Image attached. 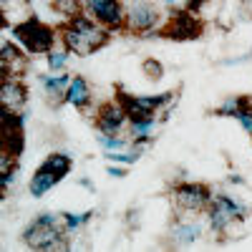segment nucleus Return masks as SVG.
Wrapping results in <instances>:
<instances>
[{"instance_id":"obj_2","label":"nucleus","mask_w":252,"mask_h":252,"mask_svg":"<svg viewBox=\"0 0 252 252\" xmlns=\"http://www.w3.org/2000/svg\"><path fill=\"white\" fill-rule=\"evenodd\" d=\"M68 229L63 224V215L56 212H43L38 215L26 229L20 240L28 250H43V252H53V250H68Z\"/></svg>"},{"instance_id":"obj_14","label":"nucleus","mask_w":252,"mask_h":252,"mask_svg":"<svg viewBox=\"0 0 252 252\" xmlns=\"http://www.w3.org/2000/svg\"><path fill=\"white\" fill-rule=\"evenodd\" d=\"M71 73H66V71H58V73H40L38 76V81H40V86H43V91H46V96L51 98V101H66V91H68V83H71Z\"/></svg>"},{"instance_id":"obj_8","label":"nucleus","mask_w":252,"mask_h":252,"mask_svg":"<svg viewBox=\"0 0 252 252\" xmlns=\"http://www.w3.org/2000/svg\"><path fill=\"white\" fill-rule=\"evenodd\" d=\"M86 13L114 33H126V3L124 0H86Z\"/></svg>"},{"instance_id":"obj_5","label":"nucleus","mask_w":252,"mask_h":252,"mask_svg":"<svg viewBox=\"0 0 252 252\" xmlns=\"http://www.w3.org/2000/svg\"><path fill=\"white\" fill-rule=\"evenodd\" d=\"M250 215V207L229 194H212V202L207 207V220L209 227L215 229L217 235H224L235 222L245 220Z\"/></svg>"},{"instance_id":"obj_29","label":"nucleus","mask_w":252,"mask_h":252,"mask_svg":"<svg viewBox=\"0 0 252 252\" xmlns=\"http://www.w3.org/2000/svg\"><path fill=\"white\" fill-rule=\"evenodd\" d=\"M240 8H242V15L252 20V0H242V3H240Z\"/></svg>"},{"instance_id":"obj_28","label":"nucleus","mask_w":252,"mask_h":252,"mask_svg":"<svg viewBox=\"0 0 252 252\" xmlns=\"http://www.w3.org/2000/svg\"><path fill=\"white\" fill-rule=\"evenodd\" d=\"M207 3H209V0H187V8H189V10H194V13H199Z\"/></svg>"},{"instance_id":"obj_7","label":"nucleus","mask_w":252,"mask_h":252,"mask_svg":"<svg viewBox=\"0 0 252 252\" xmlns=\"http://www.w3.org/2000/svg\"><path fill=\"white\" fill-rule=\"evenodd\" d=\"M202 31H204V26H202L199 15L189 8H179L166 15L159 35L172 38V40H194L202 35Z\"/></svg>"},{"instance_id":"obj_23","label":"nucleus","mask_w":252,"mask_h":252,"mask_svg":"<svg viewBox=\"0 0 252 252\" xmlns=\"http://www.w3.org/2000/svg\"><path fill=\"white\" fill-rule=\"evenodd\" d=\"M61 215H63V224H66L68 232H78V229L83 224H89L91 217H94L91 209H89V212H81V215H76V212H61Z\"/></svg>"},{"instance_id":"obj_1","label":"nucleus","mask_w":252,"mask_h":252,"mask_svg":"<svg viewBox=\"0 0 252 252\" xmlns=\"http://www.w3.org/2000/svg\"><path fill=\"white\" fill-rule=\"evenodd\" d=\"M114 31L106 26H101L98 20H94L89 13H81L73 20H63L58 26V40L63 48H68L71 56H91L101 51L103 46H109Z\"/></svg>"},{"instance_id":"obj_10","label":"nucleus","mask_w":252,"mask_h":252,"mask_svg":"<svg viewBox=\"0 0 252 252\" xmlns=\"http://www.w3.org/2000/svg\"><path fill=\"white\" fill-rule=\"evenodd\" d=\"M0 144H3V149L20 157V152H23V119H20V111L3 109V136H0Z\"/></svg>"},{"instance_id":"obj_22","label":"nucleus","mask_w":252,"mask_h":252,"mask_svg":"<svg viewBox=\"0 0 252 252\" xmlns=\"http://www.w3.org/2000/svg\"><path fill=\"white\" fill-rule=\"evenodd\" d=\"M68 48H51L48 53H46V63H48V71H53V73H58V71H63L66 68V63H68Z\"/></svg>"},{"instance_id":"obj_6","label":"nucleus","mask_w":252,"mask_h":252,"mask_svg":"<svg viewBox=\"0 0 252 252\" xmlns=\"http://www.w3.org/2000/svg\"><path fill=\"white\" fill-rule=\"evenodd\" d=\"M172 204L179 212H207L209 202H212V189L202 182H179L169 189Z\"/></svg>"},{"instance_id":"obj_17","label":"nucleus","mask_w":252,"mask_h":252,"mask_svg":"<svg viewBox=\"0 0 252 252\" xmlns=\"http://www.w3.org/2000/svg\"><path fill=\"white\" fill-rule=\"evenodd\" d=\"M154 126H157V116H154V119L129 121V139H131V144H136V146H146V144L152 141Z\"/></svg>"},{"instance_id":"obj_18","label":"nucleus","mask_w":252,"mask_h":252,"mask_svg":"<svg viewBox=\"0 0 252 252\" xmlns=\"http://www.w3.org/2000/svg\"><path fill=\"white\" fill-rule=\"evenodd\" d=\"M250 103H252L250 96H229V98H224L220 106L215 109V114L217 116H232V119H237V114L245 111Z\"/></svg>"},{"instance_id":"obj_9","label":"nucleus","mask_w":252,"mask_h":252,"mask_svg":"<svg viewBox=\"0 0 252 252\" xmlns=\"http://www.w3.org/2000/svg\"><path fill=\"white\" fill-rule=\"evenodd\" d=\"M96 129L98 134H111V136L124 134V129H129V114H126L119 98H111L96 109Z\"/></svg>"},{"instance_id":"obj_13","label":"nucleus","mask_w":252,"mask_h":252,"mask_svg":"<svg viewBox=\"0 0 252 252\" xmlns=\"http://www.w3.org/2000/svg\"><path fill=\"white\" fill-rule=\"evenodd\" d=\"M66 103H71L73 109L78 111H86L91 103H94V91H91V83L83 78V76H73L68 83V91H66Z\"/></svg>"},{"instance_id":"obj_26","label":"nucleus","mask_w":252,"mask_h":252,"mask_svg":"<svg viewBox=\"0 0 252 252\" xmlns=\"http://www.w3.org/2000/svg\"><path fill=\"white\" fill-rule=\"evenodd\" d=\"M157 3L161 5V8H166V10H179V8H187V0H157Z\"/></svg>"},{"instance_id":"obj_3","label":"nucleus","mask_w":252,"mask_h":252,"mask_svg":"<svg viewBox=\"0 0 252 252\" xmlns=\"http://www.w3.org/2000/svg\"><path fill=\"white\" fill-rule=\"evenodd\" d=\"M13 38L26 48L31 56H46L51 48H56L58 40V28L43 23L38 18H26L13 26Z\"/></svg>"},{"instance_id":"obj_16","label":"nucleus","mask_w":252,"mask_h":252,"mask_svg":"<svg viewBox=\"0 0 252 252\" xmlns=\"http://www.w3.org/2000/svg\"><path fill=\"white\" fill-rule=\"evenodd\" d=\"M58 182H61V177H58L56 172H51L46 164H40L38 169L33 172V177H31V184H28V189H31V194L38 199V197H43L46 192H51V189H53Z\"/></svg>"},{"instance_id":"obj_21","label":"nucleus","mask_w":252,"mask_h":252,"mask_svg":"<svg viewBox=\"0 0 252 252\" xmlns=\"http://www.w3.org/2000/svg\"><path fill=\"white\" fill-rule=\"evenodd\" d=\"M43 164L48 166V169H51V172H56V174H58L61 179H63V177H66V174L71 172V166H73V164H71V157H68V154H58V152H53V154H48Z\"/></svg>"},{"instance_id":"obj_19","label":"nucleus","mask_w":252,"mask_h":252,"mask_svg":"<svg viewBox=\"0 0 252 252\" xmlns=\"http://www.w3.org/2000/svg\"><path fill=\"white\" fill-rule=\"evenodd\" d=\"M53 10L63 20H73L76 15L86 13V0H53Z\"/></svg>"},{"instance_id":"obj_20","label":"nucleus","mask_w":252,"mask_h":252,"mask_svg":"<svg viewBox=\"0 0 252 252\" xmlns=\"http://www.w3.org/2000/svg\"><path fill=\"white\" fill-rule=\"evenodd\" d=\"M98 144L103 152H121V149H131V139L124 136V134H98Z\"/></svg>"},{"instance_id":"obj_11","label":"nucleus","mask_w":252,"mask_h":252,"mask_svg":"<svg viewBox=\"0 0 252 252\" xmlns=\"http://www.w3.org/2000/svg\"><path fill=\"white\" fill-rule=\"evenodd\" d=\"M0 98H3V109L20 111L23 103L28 101V89L20 76H3V86H0Z\"/></svg>"},{"instance_id":"obj_25","label":"nucleus","mask_w":252,"mask_h":252,"mask_svg":"<svg viewBox=\"0 0 252 252\" xmlns=\"http://www.w3.org/2000/svg\"><path fill=\"white\" fill-rule=\"evenodd\" d=\"M237 121H240L242 129L252 136V103H250V106H247L245 111H240V114H237Z\"/></svg>"},{"instance_id":"obj_12","label":"nucleus","mask_w":252,"mask_h":252,"mask_svg":"<svg viewBox=\"0 0 252 252\" xmlns=\"http://www.w3.org/2000/svg\"><path fill=\"white\" fill-rule=\"evenodd\" d=\"M0 66H3V76H23L28 66V56L13 40H3V46H0Z\"/></svg>"},{"instance_id":"obj_27","label":"nucleus","mask_w":252,"mask_h":252,"mask_svg":"<svg viewBox=\"0 0 252 252\" xmlns=\"http://www.w3.org/2000/svg\"><path fill=\"white\" fill-rule=\"evenodd\" d=\"M106 172H109L111 177H116V179H121V177H126V169H124V166H114L111 161H109V166H106Z\"/></svg>"},{"instance_id":"obj_4","label":"nucleus","mask_w":252,"mask_h":252,"mask_svg":"<svg viewBox=\"0 0 252 252\" xmlns=\"http://www.w3.org/2000/svg\"><path fill=\"white\" fill-rule=\"evenodd\" d=\"M169 13H164L154 0H131L126 3V33L134 35H159L164 20Z\"/></svg>"},{"instance_id":"obj_15","label":"nucleus","mask_w":252,"mask_h":252,"mask_svg":"<svg viewBox=\"0 0 252 252\" xmlns=\"http://www.w3.org/2000/svg\"><path fill=\"white\" fill-rule=\"evenodd\" d=\"M204 232V227L197 220H177L169 229V237L174 240V245H194Z\"/></svg>"},{"instance_id":"obj_24","label":"nucleus","mask_w":252,"mask_h":252,"mask_svg":"<svg viewBox=\"0 0 252 252\" xmlns=\"http://www.w3.org/2000/svg\"><path fill=\"white\" fill-rule=\"evenodd\" d=\"M141 73L149 78V81H161L164 66H161L157 58H144V61H141Z\"/></svg>"}]
</instances>
